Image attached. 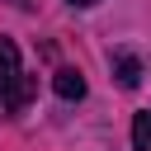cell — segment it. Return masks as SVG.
Returning a JSON list of instances; mask_svg holds the SVG:
<instances>
[{
  "label": "cell",
  "mask_w": 151,
  "mask_h": 151,
  "mask_svg": "<svg viewBox=\"0 0 151 151\" xmlns=\"http://www.w3.org/2000/svg\"><path fill=\"white\" fill-rule=\"evenodd\" d=\"M33 90H38V80L19 71V47H14L9 38H0V104H5L9 113H19V109L33 99Z\"/></svg>",
  "instance_id": "cell-1"
},
{
  "label": "cell",
  "mask_w": 151,
  "mask_h": 151,
  "mask_svg": "<svg viewBox=\"0 0 151 151\" xmlns=\"http://www.w3.org/2000/svg\"><path fill=\"white\" fill-rule=\"evenodd\" d=\"M113 76H118L123 90H137V85H142V61H137L132 52H113Z\"/></svg>",
  "instance_id": "cell-2"
},
{
  "label": "cell",
  "mask_w": 151,
  "mask_h": 151,
  "mask_svg": "<svg viewBox=\"0 0 151 151\" xmlns=\"http://www.w3.org/2000/svg\"><path fill=\"white\" fill-rule=\"evenodd\" d=\"M52 90H57L66 104H71V99H85V76H80V71H71V66H61V71L52 76Z\"/></svg>",
  "instance_id": "cell-3"
},
{
  "label": "cell",
  "mask_w": 151,
  "mask_h": 151,
  "mask_svg": "<svg viewBox=\"0 0 151 151\" xmlns=\"http://www.w3.org/2000/svg\"><path fill=\"white\" fill-rule=\"evenodd\" d=\"M132 151H151V113L132 118Z\"/></svg>",
  "instance_id": "cell-4"
},
{
  "label": "cell",
  "mask_w": 151,
  "mask_h": 151,
  "mask_svg": "<svg viewBox=\"0 0 151 151\" xmlns=\"http://www.w3.org/2000/svg\"><path fill=\"white\" fill-rule=\"evenodd\" d=\"M71 5H99V0H71Z\"/></svg>",
  "instance_id": "cell-5"
}]
</instances>
